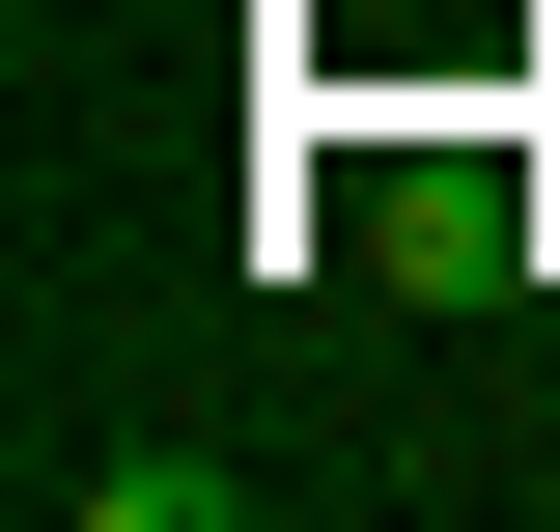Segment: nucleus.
I'll return each instance as SVG.
<instances>
[{
  "instance_id": "f257e3e1",
  "label": "nucleus",
  "mask_w": 560,
  "mask_h": 532,
  "mask_svg": "<svg viewBox=\"0 0 560 532\" xmlns=\"http://www.w3.org/2000/svg\"><path fill=\"white\" fill-rule=\"evenodd\" d=\"M224 505H253L224 449H84V532H224Z\"/></svg>"
}]
</instances>
